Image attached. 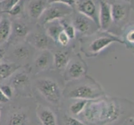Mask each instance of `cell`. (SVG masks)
Segmentation results:
<instances>
[{"instance_id":"cell-17","label":"cell","mask_w":134,"mask_h":125,"mask_svg":"<svg viewBox=\"0 0 134 125\" xmlns=\"http://www.w3.org/2000/svg\"><path fill=\"white\" fill-rule=\"evenodd\" d=\"M53 66L59 73L64 72L67 65L70 60L69 53L67 51H57L53 54Z\"/></svg>"},{"instance_id":"cell-6","label":"cell","mask_w":134,"mask_h":125,"mask_svg":"<svg viewBox=\"0 0 134 125\" xmlns=\"http://www.w3.org/2000/svg\"><path fill=\"white\" fill-rule=\"evenodd\" d=\"M72 13V8L69 7L66 4L53 3H50L48 7L46 8L43 14L41 15L39 19L43 24H48V22L54 20H60Z\"/></svg>"},{"instance_id":"cell-16","label":"cell","mask_w":134,"mask_h":125,"mask_svg":"<svg viewBox=\"0 0 134 125\" xmlns=\"http://www.w3.org/2000/svg\"><path fill=\"white\" fill-rule=\"evenodd\" d=\"M27 40L34 48L45 50L50 45V39L47 34H33L27 37Z\"/></svg>"},{"instance_id":"cell-7","label":"cell","mask_w":134,"mask_h":125,"mask_svg":"<svg viewBox=\"0 0 134 125\" xmlns=\"http://www.w3.org/2000/svg\"><path fill=\"white\" fill-rule=\"evenodd\" d=\"M10 78V83L13 89L16 91L18 94L23 97H30L31 90H30V77L29 73L22 69H18L9 78Z\"/></svg>"},{"instance_id":"cell-40","label":"cell","mask_w":134,"mask_h":125,"mask_svg":"<svg viewBox=\"0 0 134 125\" xmlns=\"http://www.w3.org/2000/svg\"><path fill=\"white\" fill-rule=\"evenodd\" d=\"M132 118H134V115H133V116H132Z\"/></svg>"},{"instance_id":"cell-39","label":"cell","mask_w":134,"mask_h":125,"mask_svg":"<svg viewBox=\"0 0 134 125\" xmlns=\"http://www.w3.org/2000/svg\"><path fill=\"white\" fill-rule=\"evenodd\" d=\"M0 8H2V3H1V0H0Z\"/></svg>"},{"instance_id":"cell-37","label":"cell","mask_w":134,"mask_h":125,"mask_svg":"<svg viewBox=\"0 0 134 125\" xmlns=\"http://www.w3.org/2000/svg\"><path fill=\"white\" fill-rule=\"evenodd\" d=\"M2 106H0V121H1V118H2Z\"/></svg>"},{"instance_id":"cell-9","label":"cell","mask_w":134,"mask_h":125,"mask_svg":"<svg viewBox=\"0 0 134 125\" xmlns=\"http://www.w3.org/2000/svg\"><path fill=\"white\" fill-rule=\"evenodd\" d=\"M87 72L86 63L80 58L70 59L64 70V80L71 82L84 77Z\"/></svg>"},{"instance_id":"cell-22","label":"cell","mask_w":134,"mask_h":125,"mask_svg":"<svg viewBox=\"0 0 134 125\" xmlns=\"http://www.w3.org/2000/svg\"><path fill=\"white\" fill-rule=\"evenodd\" d=\"M45 26H46L47 35L53 40L57 42V39L59 34L63 30L60 20H54V21L48 22V24H45Z\"/></svg>"},{"instance_id":"cell-23","label":"cell","mask_w":134,"mask_h":125,"mask_svg":"<svg viewBox=\"0 0 134 125\" xmlns=\"http://www.w3.org/2000/svg\"><path fill=\"white\" fill-rule=\"evenodd\" d=\"M13 53L15 58L19 61H24V60L29 59L31 55L30 48L25 44H18L15 46Z\"/></svg>"},{"instance_id":"cell-10","label":"cell","mask_w":134,"mask_h":125,"mask_svg":"<svg viewBox=\"0 0 134 125\" xmlns=\"http://www.w3.org/2000/svg\"><path fill=\"white\" fill-rule=\"evenodd\" d=\"M58 111L49 106L37 104L35 113L39 125H59Z\"/></svg>"},{"instance_id":"cell-30","label":"cell","mask_w":134,"mask_h":125,"mask_svg":"<svg viewBox=\"0 0 134 125\" xmlns=\"http://www.w3.org/2000/svg\"><path fill=\"white\" fill-rule=\"evenodd\" d=\"M57 42L60 45L65 47V46H67L69 44V42H70V39L68 38V36L66 34L65 32L63 30L61 33L59 34L58 39H57Z\"/></svg>"},{"instance_id":"cell-28","label":"cell","mask_w":134,"mask_h":125,"mask_svg":"<svg viewBox=\"0 0 134 125\" xmlns=\"http://www.w3.org/2000/svg\"><path fill=\"white\" fill-rule=\"evenodd\" d=\"M0 90L3 92V94L5 95L7 98H8L9 99L13 100V96H14V89H13V87L9 84H3L0 85Z\"/></svg>"},{"instance_id":"cell-36","label":"cell","mask_w":134,"mask_h":125,"mask_svg":"<svg viewBox=\"0 0 134 125\" xmlns=\"http://www.w3.org/2000/svg\"><path fill=\"white\" fill-rule=\"evenodd\" d=\"M121 1L126 2V3H132V0H121Z\"/></svg>"},{"instance_id":"cell-8","label":"cell","mask_w":134,"mask_h":125,"mask_svg":"<svg viewBox=\"0 0 134 125\" xmlns=\"http://www.w3.org/2000/svg\"><path fill=\"white\" fill-rule=\"evenodd\" d=\"M102 98L95 100H89L84 109L77 118L87 125H98L100 115Z\"/></svg>"},{"instance_id":"cell-4","label":"cell","mask_w":134,"mask_h":125,"mask_svg":"<svg viewBox=\"0 0 134 125\" xmlns=\"http://www.w3.org/2000/svg\"><path fill=\"white\" fill-rule=\"evenodd\" d=\"M134 104L127 99L103 97L98 125H114L126 113V110L134 108Z\"/></svg>"},{"instance_id":"cell-15","label":"cell","mask_w":134,"mask_h":125,"mask_svg":"<svg viewBox=\"0 0 134 125\" xmlns=\"http://www.w3.org/2000/svg\"><path fill=\"white\" fill-rule=\"evenodd\" d=\"M92 24H95L89 18L82 14V13H77L75 16L74 20H73V27L75 29L81 34H87L89 33L92 29Z\"/></svg>"},{"instance_id":"cell-38","label":"cell","mask_w":134,"mask_h":125,"mask_svg":"<svg viewBox=\"0 0 134 125\" xmlns=\"http://www.w3.org/2000/svg\"><path fill=\"white\" fill-rule=\"evenodd\" d=\"M121 125H127V123H126V120H125V122H124V123H123L122 124H121Z\"/></svg>"},{"instance_id":"cell-29","label":"cell","mask_w":134,"mask_h":125,"mask_svg":"<svg viewBox=\"0 0 134 125\" xmlns=\"http://www.w3.org/2000/svg\"><path fill=\"white\" fill-rule=\"evenodd\" d=\"M23 6H24V0H19V1H18L15 5L13 6L10 10L8 11L7 13L12 16H17L22 12Z\"/></svg>"},{"instance_id":"cell-14","label":"cell","mask_w":134,"mask_h":125,"mask_svg":"<svg viewBox=\"0 0 134 125\" xmlns=\"http://www.w3.org/2000/svg\"><path fill=\"white\" fill-rule=\"evenodd\" d=\"M34 65L37 73L48 70L53 65V55L48 51H43L36 58Z\"/></svg>"},{"instance_id":"cell-21","label":"cell","mask_w":134,"mask_h":125,"mask_svg":"<svg viewBox=\"0 0 134 125\" xmlns=\"http://www.w3.org/2000/svg\"><path fill=\"white\" fill-rule=\"evenodd\" d=\"M20 68L19 64L15 63H0V79H8Z\"/></svg>"},{"instance_id":"cell-11","label":"cell","mask_w":134,"mask_h":125,"mask_svg":"<svg viewBox=\"0 0 134 125\" xmlns=\"http://www.w3.org/2000/svg\"><path fill=\"white\" fill-rule=\"evenodd\" d=\"M77 8L78 12L89 18L99 28V8L97 6L93 0H80L79 3H77Z\"/></svg>"},{"instance_id":"cell-12","label":"cell","mask_w":134,"mask_h":125,"mask_svg":"<svg viewBox=\"0 0 134 125\" xmlns=\"http://www.w3.org/2000/svg\"><path fill=\"white\" fill-rule=\"evenodd\" d=\"M99 28L103 31L109 29L113 24L112 11H111V4L107 0H99Z\"/></svg>"},{"instance_id":"cell-18","label":"cell","mask_w":134,"mask_h":125,"mask_svg":"<svg viewBox=\"0 0 134 125\" xmlns=\"http://www.w3.org/2000/svg\"><path fill=\"white\" fill-rule=\"evenodd\" d=\"M59 125H87L78 118L69 114L65 109L60 108L58 111Z\"/></svg>"},{"instance_id":"cell-13","label":"cell","mask_w":134,"mask_h":125,"mask_svg":"<svg viewBox=\"0 0 134 125\" xmlns=\"http://www.w3.org/2000/svg\"><path fill=\"white\" fill-rule=\"evenodd\" d=\"M128 3L126 2H114L111 4V11H112L113 23L116 24H120L127 20L129 15V6Z\"/></svg>"},{"instance_id":"cell-27","label":"cell","mask_w":134,"mask_h":125,"mask_svg":"<svg viewBox=\"0 0 134 125\" xmlns=\"http://www.w3.org/2000/svg\"><path fill=\"white\" fill-rule=\"evenodd\" d=\"M61 24L63 26V29L65 32L66 34L68 36V38L70 39V40L75 39L76 37V29L75 28L73 27V25L68 24V22L64 21V20H61Z\"/></svg>"},{"instance_id":"cell-31","label":"cell","mask_w":134,"mask_h":125,"mask_svg":"<svg viewBox=\"0 0 134 125\" xmlns=\"http://www.w3.org/2000/svg\"><path fill=\"white\" fill-rule=\"evenodd\" d=\"M18 1H19V0H1L2 8L4 10V12H8L10 10Z\"/></svg>"},{"instance_id":"cell-3","label":"cell","mask_w":134,"mask_h":125,"mask_svg":"<svg viewBox=\"0 0 134 125\" xmlns=\"http://www.w3.org/2000/svg\"><path fill=\"white\" fill-rule=\"evenodd\" d=\"M105 96L101 85L89 77L68 82L63 90L64 99L95 100Z\"/></svg>"},{"instance_id":"cell-5","label":"cell","mask_w":134,"mask_h":125,"mask_svg":"<svg viewBox=\"0 0 134 125\" xmlns=\"http://www.w3.org/2000/svg\"><path fill=\"white\" fill-rule=\"evenodd\" d=\"M114 43L124 44L122 38L110 33L103 32L93 37V39H91L90 43L87 44V47H85V48L82 49V51L85 53L87 57H94L98 55L104 48Z\"/></svg>"},{"instance_id":"cell-20","label":"cell","mask_w":134,"mask_h":125,"mask_svg":"<svg viewBox=\"0 0 134 125\" xmlns=\"http://www.w3.org/2000/svg\"><path fill=\"white\" fill-rule=\"evenodd\" d=\"M46 3L44 0H31L27 6L29 14L33 18H39L46 9Z\"/></svg>"},{"instance_id":"cell-35","label":"cell","mask_w":134,"mask_h":125,"mask_svg":"<svg viewBox=\"0 0 134 125\" xmlns=\"http://www.w3.org/2000/svg\"><path fill=\"white\" fill-rule=\"evenodd\" d=\"M126 123L127 125H134V118L130 117V118H127L126 119Z\"/></svg>"},{"instance_id":"cell-24","label":"cell","mask_w":134,"mask_h":125,"mask_svg":"<svg viewBox=\"0 0 134 125\" xmlns=\"http://www.w3.org/2000/svg\"><path fill=\"white\" fill-rule=\"evenodd\" d=\"M12 31V24L8 18H3L0 21V44L5 42Z\"/></svg>"},{"instance_id":"cell-1","label":"cell","mask_w":134,"mask_h":125,"mask_svg":"<svg viewBox=\"0 0 134 125\" xmlns=\"http://www.w3.org/2000/svg\"><path fill=\"white\" fill-rule=\"evenodd\" d=\"M37 103L30 99L11 101L3 106L0 125H39L36 118Z\"/></svg>"},{"instance_id":"cell-32","label":"cell","mask_w":134,"mask_h":125,"mask_svg":"<svg viewBox=\"0 0 134 125\" xmlns=\"http://www.w3.org/2000/svg\"><path fill=\"white\" fill-rule=\"evenodd\" d=\"M48 3H59L66 4V5L71 7L72 8L76 6V0H48Z\"/></svg>"},{"instance_id":"cell-19","label":"cell","mask_w":134,"mask_h":125,"mask_svg":"<svg viewBox=\"0 0 134 125\" xmlns=\"http://www.w3.org/2000/svg\"><path fill=\"white\" fill-rule=\"evenodd\" d=\"M69 100L71 101V103L68 104V107L61 106L60 108L65 109L69 114H71L74 117H77L82 113V111L84 109L85 106L87 105V102L89 101L84 99H69Z\"/></svg>"},{"instance_id":"cell-26","label":"cell","mask_w":134,"mask_h":125,"mask_svg":"<svg viewBox=\"0 0 134 125\" xmlns=\"http://www.w3.org/2000/svg\"><path fill=\"white\" fill-rule=\"evenodd\" d=\"M13 32H14V34L17 37L24 38V37H26L27 34H29V29H27V27L24 23L17 22L14 24V26H13Z\"/></svg>"},{"instance_id":"cell-34","label":"cell","mask_w":134,"mask_h":125,"mask_svg":"<svg viewBox=\"0 0 134 125\" xmlns=\"http://www.w3.org/2000/svg\"><path fill=\"white\" fill-rule=\"evenodd\" d=\"M5 49H4L3 47H0V63H2V60L3 59L4 56H5Z\"/></svg>"},{"instance_id":"cell-2","label":"cell","mask_w":134,"mask_h":125,"mask_svg":"<svg viewBox=\"0 0 134 125\" xmlns=\"http://www.w3.org/2000/svg\"><path fill=\"white\" fill-rule=\"evenodd\" d=\"M64 88L56 78L42 76L34 82V92L37 104L49 106L58 110L63 100Z\"/></svg>"},{"instance_id":"cell-33","label":"cell","mask_w":134,"mask_h":125,"mask_svg":"<svg viewBox=\"0 0 134 125\" xmlns=\"http://www.w3.org/2000/svg\"><path fill=\"white\" fill-rule=\"evenodd\" d=\"M11 99H9L8 98L4 95L3 94V92L0 90V106H5L7 104H8L9 103H11Z\"/></svg>"},{"instance_id":"cell-25","label":"cell","mask_w":134,"mask_h":125,"mask_svg":"<svg viewBox=\"0 0 134 125\" xmlns=\"http://www.w3.org/2000/svg\"><path fill=\"white\" fill-rule=\"evenodd\" d=\"M123 43L127 47H134V24L126 27L123 34Z\"/></svg>"}]
</instances>
